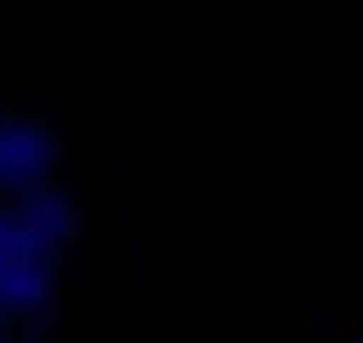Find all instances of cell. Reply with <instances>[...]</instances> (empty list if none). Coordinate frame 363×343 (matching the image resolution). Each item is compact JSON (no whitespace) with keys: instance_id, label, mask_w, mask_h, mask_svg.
Here are the masks:
<instances>
[{"instance_id":"1","label":"cell","mask_w":363,"mask_h":343,"mask_svg":"<svg viewBox=\"0 0 363 343\" xmlns=\"http://www.w3.org/2000/svg\"><path fill=\"white\" fill-rule=\"evenodd\" d=\"M81 249V182L61 108L0 88V343H54Z\"/></svg>"},{"instance_id":"2","label":"cell","mask_w":363,"mask_h":343,"mask_svg":"<svg viewBox=\"0 0 363 343\" xmlns=\"http://www.w3.org/2000/svg\"><path fill=\"white\" fill-rule=\"evenodd\" d=\"M330 343H363V323H350V330H337Z\"/></svg>"}]
</instances>
